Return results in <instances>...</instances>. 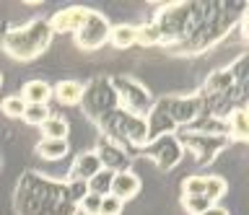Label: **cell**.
Here are the masks:
<instances>
[{
	"instance_id": "obj_1",
	"label": "cell",
	"mask_w": 249,
	"mask_h": 215,
	"mask_svg": "<svg viewBox=\"0 0 249 215\" xmlns=\"http://www.w3.org/2000/svg\"><path fill=\"white\" fill-rule=\"evenodd\" d=\"M16 205H18V215H75L78 213V205L70 199L65 184L44 179V176H36V174H26L18 182Z\"/></svg>"
},
{
	"instance_id": "obj_2",
	"label": "cell",
	"mask_w": 249,
	"mask_h": 215,
	"mask_svg": "<svg viewBox=\"0 0 249 215\" xmlns=\"http://www.w3.org/2000/svg\"><path fill=\"white\" fill-rule=\"evenodd\" d=\"M52 29L44 18H34L23 26H3L0 29V47L5 50V55L13 60L29 63L44 55L47 47L52 44Z\"/></svg>"
},
{
	"instance_id": "obj_3",
	"label": "cell",
	"mask_w": 249,
	"mask_h": 215,
	"mask_svg": "<svg viewBox=\"0 0 249 215\" xmlns=\"http://www.w3.org/2000/svg\"><path fill=\"white\" fill-rule=\"evenodd\" d=\"M99 130H101V137H104V140L114 143L117 148H122L130 158H132V153L140 150L148 143L145 119L132 117V114L122 112V109H114L112 114H107V117L99 122Z\"/></svg>"
},
{
	"instance_id": "obj_4",
	"label": "cell",
	"mask_w": 249,
	"mask_h": 215,
	"mask_svg": "<svg viewBox=\"0 0 249 215\" xmlns=\"http://www.w3.org/2000/svg\"><path fill=\"white\" fill-rule=\"evenodd\" d=\"M156 29L161 34V44H179L192 32L195 24V3H169L156 16Z\"/></svg>"
},
{
	"instance_id": "obj_5",
	"label": "cell",
	"mask_w": 249,
	"mask_h": 215,
	"mask_svg": "<svg viewBox=\"0 0 249 215\" xmlns=\"http://www.w3.org/2000/svg\"><path fill=\"white\" fill-rule=\"evenodd\" d=\"M112 81V88H114V96H117V109L132 114V117H140L145 119L148 112L153 109V96L140 81H135L132 75H114Z\"/></svg>"
},
{
	"instance_id": "obj_6",
	"label": "cell",
	"mask_w": 249,
	"mask_h": 215,
	"mask_svg": "<svg viewBox=\"0 0 249 215\" xmlns=\"http://www.w3.org/2000/svg\"><path fill=\"white\" fill-rule=\"evenodd\" d=\"M81 106H83V114L89 117L91 122H99L112 114L117 109V96H114V88H112V81L109 78H93L89 83H83V99H81Z\"/></svg>"
},
{
	"instance_id": "obj_7",
	"label": "cell",
	"mask_w": 249,
	"mask_h": 215,
	"mask_svg": "<svg viewBox=\"0 0 249 215\" xmlns=\"http://www.w3.org/2000/svg\"><path fill=\"white\" fill-rule=\"evenodd\" d=\"M177 140L182 143L184 150L192 153V158L197 161V164H210L218 153H221L226 145H229L231 140L226 135H213V132H200V130H177Z\"/></svg>"
},
{
	"instance_id": "obj_8",
	"label": "cell",
	"mask_w": 249,
	"mask_h": 215,
	"mask_svg": "<svg viewBox=\"0 0 249 215\" xmlns=\"http://www.w3.org/2000/svg\"><path fill=\"white\" fill-rule=\"evenodd\" d=\"M140 153L151 158L161 171H171V168H177L179 161L184 158V148H182V143L177 140V135L153 137V140H148L143 148H140Z\"/></svg>"
},
{
	"instance_id": "obj_9",
	"label": "cell",
	"mask_w": 249,
	"mask_h": 215,
	"mask_svg": "<svg viewBox=\"0 0 249 215\" xmlns=\"http://www.w3.org/2000/svg\"><path fill=\"white\" fill-rule=\"evenodd\" d=\"M109 29H112V24H109V18L104 13L89 8L83 24L78 26V32H75V44L81 50H89V52L104 47L107 39H109Z\"/></svg>"
},
{
	"instance_id": "obj_10",
	"label": "cell",
	"mask_w": 249,
	"mask_h": 215,
	"mask_svg": "<svg viewBox=\"0 0 249 215\" xmlns=\"http://www.w3.org/2000/svg\"><path fill=\"white\" fill-rule=\"evenodd\" d=\"M163 106H166L171 122L179 127H190L192 122H197L202 114H205V99L202 96H169L161 99Z\"/></svg>"
},
{
	"instance_id": "obj_11",
	"label": "cell",
	"mask_w": 249,
	"mask_h": 215,
	"mask_svg": "<svg viewBox=\"0 0 249 215\" xmlns=\"http://www.w3.org/2000/svg\"><path fill=\"white\" fill-rule=\"evenodd\" d=\"M86 13H89V8H83V5H70V8L57 11L47 24H50L52 34H75L78 26L83 24Z\"/></svg>"
},
{
	"instance_id": "obj_12",
	"label": "cell",
	"mask_w": 249,
	"mask_h": 215,
	"mask_svg": "<svg viewBox=\"0 0 249 215\" xmlns=\"http://www.w3.org/2000/svg\"><path fill=\"white\" fill-rule=\"evenodd\" d=\"M96 156L101 161V168H107V171H130V156L124 153L122 148H117L114 143L104 140V137H99V145H96Z\"/></svg>"
},
{
	"instance_id": "obj_13",
	"label": "cell",
	"mask_w": 249,
	"mask_h": 215,
	"mask_svg": "<svg viewBox=\"0 0 249 215\" xmlns=\"http://www.w3.org/2000/svg\"><path fill=\"white\" fill-rule=\"evenodd\" d=\"M244 83L236 81V75H233L231 67H221V70H213L205 78V83H202V94H210V96H226L231 94L233 88H241Z\"/></svg>"
},
{
	"instance_id": "obj_14",
	"label": "cell",
	"mask_w": 249,
	"mask_h": 215,
	"mask_svg": "<svg viewBox=\"0 0 249 215\" xmlns=\"http://www.w3.org/2000/svg\"><path fill=\"white\" fill-rule=\"evenodd\" d=\"M223 127H226V137L236 143H247L249 140V114L244 106H233L229 114L223 117Z\"/></svg>"
},
{
	"instance_id": "obj_15",
	"label": "cell",
	"mask_w": 249,
	"mask_h": 215,
	"mask_svg": "<svg viewBox=\"0 0 249 215\" xmlns=\"http://www.w3.org/2000/svg\"><path fill=\"white\" fill-rule=\"evenodd\" d=\"M140 187H143V182H140L138 174L132 171H117L112 176V187H109V195L122 199V202H130L132 197H138Z\"/></svg>"
},
{
	"instance_id": "obj_16",
	"label": "cell",
	"mask_w": 249,
	"mask_h": 215,
	"mask_svg": "<svg viewBox=\"0 0 249 215\" xmlns=\"http://www.w3.org/2000/svg\"><path fill=\"white\" fill-rule=\"evenodd\" d=\"M101 171V161L96 156V150H83L73 158L70 166V182H89L91 176H96Z\"/></svg>"
},
{
	"instance_id": "obj_17",
	"label": "cell",
	"mask_w": 249,
	"mask_h": 215,
	"mask_svg": "<svg viewBox=\"0 0 249 215\" xmlns=\"http://www.w3.org/2000/svg\"><path fill=\"white\" fill-rule=\"evenodd\" d=\"M52 99H57L62 106H78L83 99V83L81 81H60L52 86Z\"/></svg>"
},
{
	"instance_id": "obj_18",
	"label": "cell",
	"mask_w": 249,
	"mask_h": 215,
	"mask_svg": "<svg viewBox=\"0 0 249 215\" xmlns=\"http://www.w3.org/2000/svg\"><path fill=\"white\" fill-rule=\"evenodd\" d=\"M18 96L23 99V104H42V106H47V101L52 99V86L47 81H29V83H23Z\"/></svg>"
},
{
	"instance_id": "obj_19",
	"label": "cell",
	"mask_w": 249,
	"mask_h": 215,
	"mask_svg": "<svg viewBox=\"0 0 249 215\" xmlns=\"http://www.w3.org/2000/svg\"><path fill=\"white\" fill-rule=\"evenodd\" d=\"M39 132H42V140H68V119L57 117V114H50L39 125Z\"/></svg>"
},
{
	"instance_id": "obj_20",
	"label": "cell",
	"mask_w": 249,
	"mask_h": 215,
	"mask_svg": "<svg viewBox=\"0 0 249 215\" xmlns=\"http://www.w3.org/2000/svg\"><path fill=\"white\" fill-rule=\"evenodd\" d=\"M107 44H112L114 50H130V47H135V26H130V24L112 26V29H109Z\"/></svg>"
},
{
	"instance_id": "obj_21",
	"label": "cell",
	"mask_w": 249,
	"mask_h": 215,
	"mask_svg": "<svg viewBox=\"0 0 249 215\" xmlns=\"http://www.w3.org/2000/svg\"><path fill=\"white\" fill-rule=\"evenodd\" d=\"M68 140H39L36 143V153L44 161H60L68 156Z\"/></svg>"
},
{
	"instance_id": "obj_22",
	"label": "cell",
	"mask_w": 249,
	"mask_h": 215,
	"mask_svg": "<svg viewBox=\"0 0 249 215\" xmlns=\"http://www.w3.org/2000/svg\"><path fill=\"white\" fill-rule=\"evenodd\" d=\"M112 171H107V168H101L96 176H91L89 182H86V189L91 192V195H99V197H107L109 195V187H112Z\"/></svg>"
},
{
	"instance_id": "obj_23",
	"label": "cell",
	"mask_w": 249,
	"mask_h": 215,
	"mask_svg": "<svg viewBox=\"0 0 249 215\" xmlns=\"http://www.w3.org/2000/svg\"><path fill=\"white\" fill-rule=\"evenodd\" d=\"M226 189H229V184H226L223 176H218V174H208V176H205V197H208L213 205L226 195Z\"/></svg>"
},
{
	"instance_id": "obj_24",
	"label": "cell",
	"mask_w": 249,
	"mask_h": 215,
	"mask_svg": "<svg viewBox=\"0 0 249 215\" xmlns=\"http://www.w3.org/2000/svg\"><path fill=\"white\" fill-rule=\"evenodd\" d=\"M135 44H140V47H156V44H161V34L156 29V24L135 26Z\"/></svg>"
},
{
	"instance_id": "obj_25",
	"label": "cell",
	"mask_w": 249,
	"mask_h": 215,
	"mask_svg": "<svg viewBox=\"0 0 249 215\" xmlns=\"http://www.w3.org/2000/svg\"><path fill=\"white\" fill-rule=\"evenodd\" d=\"M182 197H205V176L190 174L182 179Z\"/></svg>"
},
{
	"instance_id": "obj_26",
	"label": "cell",
	"mask_w": 249,
	"mask_h": 215,
	"mask_svg": "<svg viewBox=\"0 0 249 215\" xmlns=\"http://www.w3.org/2000/svg\"><path fill=\"white\" fill-rule=\"evenodd\" d=\"M50 106H42V104H26V109H23V114H21V119L26 122V125H34V127H39L42 122L50 117Z\"/></svg>"
},
{
	"instance_id": "obj_27",
	"label": "cell",
	"mask_w": 249,
	"mask_h": 215,
	"mask_svg": "<svg viewBox=\"0 0 249 215\" xmlns=\"http://www.w3.org/2000/svg\"><path fill=\"white\" fill-rule=\"evenodd\" d=\"M23 109H26V104H23V99L18 94H16V96H5L3 101H0V112H3L5 117H11V119H21Z\"/></svg>"
},
{
	"instance_id": "obj_28",
	"label": "cell",
	"mask_w": 249,
	"mask_h": 215,
	"mask_svg": "<svg viewBox=\"0 0 249 215\" xmlns=\"http://www.w3.org/2000/svg\"><path fill=\"white\" fill-rule=\"evenodd\" d=\"M182 207L190 215H200V213H205L208 207H213V202H210L208 197H182Z\"/></svg>"
},
{
	"instance_id": "obj_29",
	"label": "cell",
	"mask_w": 249,
	"mask_h": 215,
	"mask_svg": "<svg viewBox=\"0 0 249 215\" xmlns=\"http://www.w3.org/2000/svg\"><path fill=\"white\" fill-rule=\"evenodd\" d=\"M124 210V202L122 199H117L112 195L101 197V205H99V215H120Z\"/></svg>"
},
{
	"instance_id": "obj_30",
	"label": "cell",
	"mask_w": 249,
	"mask_h": 215,
	"mask_svg": "<svg viewBox=\"0 0 249 215\" xmlns=\"http://www.w3.org/2000/svg\"><path fill=\"white\" fill-rule=\"evenodd\" d=\"M99 205H101V197L99 195H86L81 202H78V210H81L83 215H99Z\"/></svg>"
},
{
	"instance_id": "obj_31",
	"label": "cell",
	"mask_w": 249,
	"mask_h": 215,
	"mask_svg": "<svg viewBox=\"0 0 249 215\" xmlns=\"http://www.w3.org/2000/svg\"><path fill=\"white\" fill-rule=\"evenodd\" d=\"M65 187H68V195H70V199H73L75 205L81 202L86 195H89V189H86V182H70V179H68Z\"/></svg>"
},
{
	"instance_id": "obj_32",
	"label": "cell",
	"mask_w": 249,
	"mask_h": 215,
	"mask_svg": "<svg viewBox=\"0 0 249 215\" xmlns=\"http://www.w3.org/2000/svg\"><path fill=\"white\" fill-rule=\"evenodd\" d=\"M200 215H229V210H226V207H221V205H213V207H208V210L200 213Z\"/></svg>"
},
{
	"instance_id": "obj_33",
	"label": "cell",
	"mask_w": 249,
	"mask_h": 215,
	"mask_svg": "<svg viewBox=\"0 0 249 215\" xmlns=\"http://www.w3.org/2000/svg\"><path fill=\"white\" fill-rule=\"evenodd\" d=\"M0 86H3V73H0Z\"/></svg>"
}]
</instances>
